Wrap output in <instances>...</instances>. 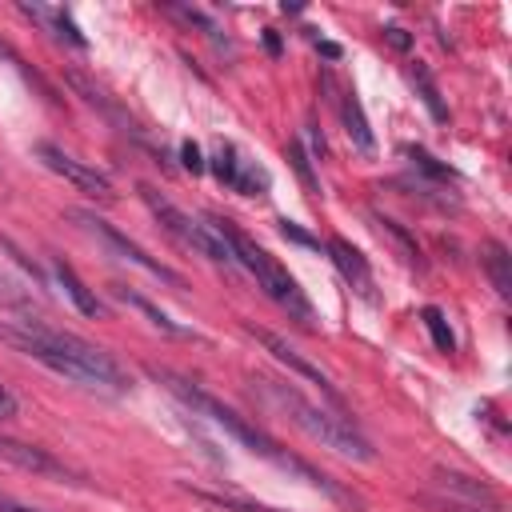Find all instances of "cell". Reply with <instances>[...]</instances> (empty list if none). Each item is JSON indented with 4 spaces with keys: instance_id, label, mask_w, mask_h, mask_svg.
<instances>
[{
    "instance_id": "obj_10",
    "label": "cell",
    "mask_w": 512,
    "mask_h": 512,
    "mask_svg": "<svg viewBox=\"0 0 512 512\" xmlns=\"http://www.w3.org/2000/svg\"><path fill=\"white\" fill-rule=\"evenodd\" d=\"M328 252H332V264L340 268V276H344L360 296L372 300V268H368V260H364L348 240H340V236L328 240Z\"/></svg>"
},
{
    "instance_id": "obj_8",
    "label": "cell",
    "mask_w": 512,
    "mask_h": 512,
    "mask_svg": "<svg viewBox=\"0 0 512 512\" xmlns=\"http://www.w3.org/2000/svg\"><path fill=\"white\" fill-rule=\"evenodd\" d=\"M0 460L20 468V472H32V476H48V480H64V484H80V476L56 460L48 448H36V444H24V440H12V436H0Z\"/></svg>"
},
{
    "instance_id": "obj_28",
    "label": "cell",
    "mask_w": 512,
    "mask_h": 512,
    "mask_svg": "<svg viewBox=\"0 0 512 512\" xmlns=\"http://www.w3.org/2000/svg\"><path fill=\"white\" fill-rule=\"evenodd\" d=\"M0 512H36V508H24V504H12V500L0 496Z\"/></svg>"
},
{
    "instance_id": "obj_26",
    "label": "cell",
    "mask_w": 512,
    "mask_h": 512,
    "mask_svg": "<svg viewBox=\"0 0 512 512\" xmlns=\"http://www.w3.org/2000/svg\"><path fill=\"white\" fill-rule=\"evenodd\" d=\"M384 36H388V44H392V48H400V52H404V48H408V44H412V40H408V32H404V28H384Z\"/></svg>"
},
{
    "instance_id": "obj_5",
    "label": "cell",
    "mask_w": 512,
    "mask_h": 512,
    "mask_svg": "<svg viewBox=\"0 0 512 512\" xmlns=\"http://www.w3.org/2000/svg\"><path fill=\"white\" fill-rule=\"evenodd\" d=\"M140 196H144V204L152 208V216H156L184 248H192V252H200V256H208V260H216V264H232V248H228V240L220 236V228L212 224V216H208V220L188 216V212L176 208L168 196H160L152 184H140Z\"/></svg>"
},
{
    "instance_id": "obj_14",
    "label": "cell",
    "mask_w": 512,
    "mask_h": 512,
    "mask_svg": "<svg viewBox=\"0 0 512 512\" xmlns=\"http://www.w3.org/2000/svg\"><path fill=\"white\" fill-rule=\"evenodd\" d=\"M56 276H60V284H64V292H68V300L84 312V316H104V304L96 300V292L72 272V264H64V260H56Z\"/></svg>"
},
{
    "instance_id": "obj_29",
    "label": "cell",
    "mask_w": 512,
    "mask_h": 512,
    "mask_svg": "<svg viewBox=\"0 0 512 512\" xmlns=\"http://www.w3.org/2000/svg\"><path fill=\"white\" fill-rule=\"evenodd\" d=\"M0 56H8V60H16V52H12V48H8L4 40H0Z\"/></svg>"
},
{
    "instance_id": "obj_12",
    "label": "cell",
    "mask_w": 512,
    "mask_h": 512,
    "mask_svg": "<svg viewBox=\"0 0 512 512\" xmlns=\"http://www.w3.org/2000/svg\"><path fill=\"white\" fill-rule=\"evenodd\" d=\"M440 484H444V488H452V492H460V496H464L460 504H472V508H484V512H500V496H496L488 484L472 480V476H460V472H440Z\"/></svg>"
},
{
    "instance_id": "obj_13",
    "label": "cell",
    "mask_w": 512,
    "mask_h": 512,
    "mask_svg": "<svg viewBox=\"0 0 512 512\" xmlns=\"http://www.w3.org/2000/svg\"><path fill=\"white\" fill-rule=\"evenodd\" d=\"M340 112H344V132H348L352 148H360L364 156H372V152H376V136H372V128H368V120H364V108H360V100H356L352 92H344Z\"/></svg>"
},
{
    "instance_id": "obj_25",
    "label": "cell",
    "mask_w": 512,
    "mask_h": 512,
    "mask_svg": "<svg viewBox=\"0 0 512 512\" xmlns=\"http://www.w3.org/2000/svg\"><path fill=\"white\" fill-rule=\"evenodd\" d=\"M8 416H16V396L0 384V420H8Z\"/></svg>"
},
{
    "instance_id": "obj_15",
    "label": "cell",
    "mask_w": 512,
    "mask_h": 512,
    "mask_svg": "<svg viewBox=\"0 0 512 512\" xmlns=\"http://www.w3.org/2000/svg\"><path fill=\"white\" fill-rule=\"evenodd\" d=\"M484 268H488V276H492V288H496L500 296H512V256H508L504 244H496V240L484 244Z\"/></svg>"
},
{
    "instance_id": "obj_20",
    "label": "cell",
    "mask_w": 512,
    "mask_h": 512,
    "mask_svg": "<svg viewBox=\"0 0 512 512\" xmlns=\"http://www.w3.org/2000/svg\"><path fill=\"white\" fill-rule=\"evenodd\" d=\"M120 296H124V300H132V304H136V308H140L144 316H152V324H156V328H164V332H172V336H188V328H180L176 320H168L164 312H156V308H152L148 300H140V296H132V292H124V288H120Z\"/></svg>"
},
{
    "instance_id": "obj_23",
    "label": "cell",
    "mask_w": 512,
    "mask_h": 512,
    "mask_svg": "<svg viewBox=\"0 0 512 512\" xmlns=\"http://www.w3.org/2000/svg\"><path fill=\"white\" fill-rule=\"evenodd\" d=\"M408 156L416 160V168H424V172H432V176H440V180H448V176H452V172H448V168H440L424 148H408Z\"/></svg>"
},
{
    "instance_id": "obj_22",
    "label": "cell",
    "mask_w": 512,
    "mask_h": 512,
    "mask_svg": "<svg viewBox=\"0 0 512 512\" xmlns=\"http://www.w3.org/2000/svg\"><path fill=\"white\" fill-rule=\"evenodd\" d=\"M288 160H292V168L300 172V180H304V188H308V192H316V176H312V168H308V156H304V148H300L296 140L288 144Z\"/></svg>"
},
{
    "instance_id": "obj_6",
    "label": "cell",
    "mask_w": 512,
    "mask_h": 512,
    "mask_svg": "<svg viewBox=\"0 0 512 512\" xmlns=\"http://www.w3.org/2000/svg\"><path fill=\"white\" fill-rule=\"evenodd\" d=\"M72 220H76L84 232H92V236H96L104 248H112L120 260H128V264H136V268H144L148 276H156V280H164V284H172V288H184V276H180V272H172L168 264L152 260V256H148L140 244H132L124 232H116V228H112L108 220H100L96 212H72Z\"/></svg>"
},
{
    "instance_id": "obj_11",
    "label": "cell",
    "mask_w": 512,
    "mask_h": 512,
    "mask_svg": "<svg viewBox=\"0 0 512 512\" xmlns=\"http://www.w3.org/2000/svg\"><path fill=\"white\" fill-rule=\"evenodd\" d=\"M20 12H24L28 20L44 24L52 36H60V40H68V44L84 48V36H80V28L72 24V16H68L64 8H48V4H20Z\"/></svg>"
},
{
    "instance_id": "obj_3",
    "label": "cell",
    "mask_w": 512,
    "mask_h": 512,
    "mask_svg": "<svg viewBox=\"0 0 512 512\" xmlns=\"http://www.w3.org/2000/svg\"><path fill=\"white\" fill-rule=\"evenodd\" d=\"M260 388H264V396H268L304 436H312L320 448H328V452H336V456H344V460H360V464L376 460L372 444H368L344 416H332V412L316 408V404L304 400L296 388H284V384H272V380H260Z\"/></svg>"
},
{
    "instance_id": "obj_21",
    "label": "cell",
    "mask_w": 512,
    "mask_h": 512,
    "mask_svg": "<svg viewBox=\"0 0 512 512\" xmlns=\"http://www.w3.org/2000/svg\"><path fill=\"white\" fill-rule=\"evenodd\" d=\"M376 224H380V232H388V236H392V240L400 244V252H404V260H412V264L420 260V252H416V244H412V240L404 236V228H400L396 220H388V216H376Z\"/></svg>"
},
{
    "instance_id": "obj_16",
    "label": "cell",
    "mask_w": 512,
    "mask_h": 512,
    "mask_svg": "<svg viewBox=\"0 0 512 512\" xmlns=\"http://www.w3.org/2000/svg\"><path fill=\"white\" fill-rule=\"evenodd\" d=\"M408 80H412V88L420 92V100H424V108L432 112V120L444 124V120H448V108H444V100H440V92H436L428 68H424V64H408Z\"/></svg>"
},
{
    "instance_id": "obj_1",
    "label": "cell",
    "mask_w": 512,
    "mask_h": 512,
    "mask_svg": "<svg viewBox=\"0 0 512 512\" xmlns=\"http://www.w3.org/2000/svg\"><path fill=\"white\" fill-rule=\"evenodd\" d=\"M0 340H8L12 348L28 352L40 364H48L52 372H60L72 384L108 388V392H124L132 384L128 372L104 348L80 340L76 332H60V328H48L40 320H0Z\"/></svg>"
},
{
    "instance_id": "obj_19",
    "label": "cell",
    "mask_w": 512,
    "mask_h": 512,
    "mask_svg": "<svg viewBox=\"0 0 512 512\" xmlns=\"http://www.w3.org/2000/svg\"><path fill=\"white\" fill-rule=\"evenodd\" d=\"M424 324H428V332H432V344L440 348V352H452V328H448V320H444V312L440 308H424Z\"/></svg>"
},
{
    "instance_id": "obj_24",
    "label": "cell",
    "mask_w": 512,
    "mask_h": 512,
    "mask_svg": "<svg viewBox=\"0 0 512 512\" xmlns=\"http://www.w3.org/2000/svg\"><path fill=\"white\" fill-rule=\"evenodd\" d=\"M180 156H184V168H188V172H204V160H200V148H196L192 140H184V144H180Z\"/></svg>"
},
{
    "instance_id": "obj_27",
    "label": "cell",
    "mask_w": 512,
    "mask_h": 512,
    "mask_svg": "<svg viewBox=\"0 0 512 512\" xmlns=\"http://www.w3.org/2000/svg\"><path fill=\"white\" fill-rule=\"evenodd\" d=\"M436 508L440 512H484V508H472V504H460V500H440Z\"/></svg>"
},
{
    "instance_id": "obj_2",
    "label": "cell",
    "mask_w": 512,
    "mask_h": 512,
    "mask_svg": "<svg viewBox=\"0 0 512 512\" xmlns=\"http://www.w3.org/2000/svg\"><path fill=\"white\" fill-rule=\"evenodd\" d=\"M152 376L184 404V408H192V416H204V420H212L216 428H224L232 440H240L248 452H256V456H264V460H272L276 468H284V472H292V476H300L304 484H312V488H320V492H328L332 500H344V504H352V496L340 488V484H332L324 472H316L312 464H304L300 456H292V452H284L272 436H264L256 424H248L244 416H236L228 404H220L216 396H208L204 388H196L192 380H184V376H176V372H168V368H152Z\"/></svg>"
},
{
    "instance_id": "obj_17",
    "label": "cell",
    "mask_w": 512,
    "mask_h": 512,
    "mask_svg": "<svg viewBox=\"0 0 512 512\" xmlns=\"http://www.w3.org/2000/svg\"><path fill=\"white\" fill-rule=\"evenodd\" d=\"M232 188L240 196H264L268 192V172L256 164V160H236V176H232Z\"/></svg>"
},
{
    "instance_id": "obj_4",
    "label": "cell",
    "mask_w": 512,
    "mask_h": 512,
    "mask_svg": "<svg viewBox=\"0 0 512 512\" xmlns=\"http://www.w3.org/2000/svg\"><path fill=\"white\" fill-rule=\"evenodd\" d=\"M212 224L220 228V236L228 240V248H232V260H240L252 276H256V284L284 308V312H292L296 320H304V324H312V304H308V296L300 292V284L288 276V268H280L264 248H256L232 220H220V216H212Z\"/></svg>"
},
{
    "instance_id": "obj_7",
    "label": "cell",
    "mask_w": 512,
    "mask_h": 512,
    "mask_svg": "<svg viewBox=\"0 0 512 512\" xmlns=\"http://www.w3.org/2000/svg\"><path fill=\"white\" fill-rule=\"evenodd\" d=\"M36 156L44 160V168H52L56 176H64V180L76 184L80 192H88V196H96V200H112V180H108L104 172H96L92 164L68 156L64 148H56L52 140H40V144H36Z\"/></svg>"
},
{
    "instance_id": "obj_9",
    "label": "cell",
    "mask_w": 512,
    "mask_h": 512,
    "mask_svg": "<svg viewBox=\"0 0 512 512\" xmlns=\"http://www.w3.org/2000/svg\"><path fill=\"white\" fill-rule=\"evenodd\" d=\"M252 336H256V340H260V344L272 352V360H280L288 372H296V376H304V380L320 384V392H324L332 404H344V400H340V392H336V384H332V380H328V376H324L316 364H308V360H304V356H300V352H296V348H292L284 336H276V332H268V328H252Z\"/></svg>"
},
{
    "instance_id": "obj_18",
    "label": "cell",
    "mask_w": 512,
    "mask_h": 512,
    "mask_svg": "<svg viewBox=\"0 0 512 512\" xmlns=\"http://www.w3.org/2000/svg\"><path fill=\"white\" fill-rule=\"evenodd\" d=\"M204 504L212 508H224V512H280V508H268V504H252V500H236V496H220V492H196Z\"/></svg>"
}]
</instances>
